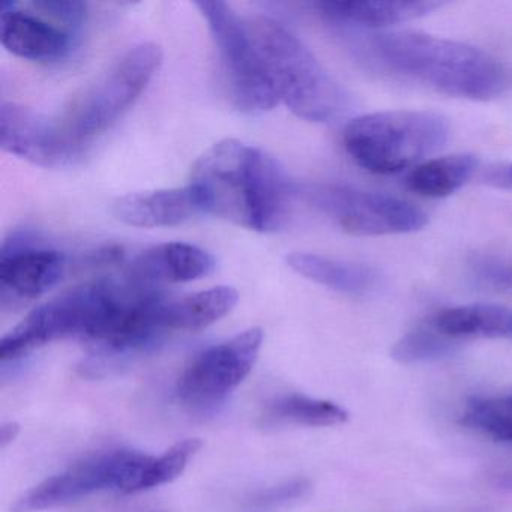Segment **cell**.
<instances>
[{
  "instance_id": "cell-1",
  "label": "cell",
  "mask_w": 512,
  "mask_h": 512,
  "mask_svg": "<svg viewBox=\"0 0 512 512\" xmlns=\"http://www.w3.org/2000/svg\"><path fill=\"white\" fill-rule=\"evenodd\" d=\"M188 188L199 211L260 233L286 223L295 196L278 161L233 139L215 143L196 161Z\"/></svg>"
},
{
  "instance_id": "cell-2",
  "label": "cell",
  "mask_w": 512,
  "mask_h": 512,
  "mask_svg": "<svg viewBox=\"0 0 512 512\" xmlns=\"http://www.w3.org/2000/svg\"><path fill=\"white\" fill-rule=\"evenodd\" d=\"M373 49L389 70L448 97L490 101L508 88V71L499 59L460 41L424 32H389L374 38Z\"/></svg>"
},
{
  "instance_id": "cell-3",
  "label": "cell",
  "mask_w": 512,
  "mask_h": 512,
  "mask_svg": "<svg viewBox=\"0 0 512 512\" xmlns=\"http://www.w3.org/2000/svg\"><path fill=\"white\" fill-rule=\"evenodd\" d=\"M248 31L280 101L308 122H331L341 115L347 97L340 83L307 46L277 20L256 16Z\"/></svg>"
},
{
  "instance_id": "cell-4",
  "label": "cell",
  "mask_w": 512,
  "mask_h": 512,
  "mask_svg": "<svg viewBox=\"0 0 512 512\" xmlns=\"http://www.w3.org/2000/svg\"><path fill=\"white\" fill-rule=\"evenodd\" d=\"M448 119L427 110H389L353 119L343 133L352 160L374 175H395L421 164L448 142Z\"/></svg>"
},
{
  "instance_id": "cell-5",
  "label": "cell",
  "mask_w": 512,
  "mask_h": 512,
  "mask_svg": "<svg viewBox=\"0 0 512 512\" xmlns=\"http://www.w3.org/2000/svg\"><path fill=\"white\" fill-rule=\"evenodd\" d=\"M163 62V50L142 43L128 50L107 73L83 89L59 119L68 136L86 149L109 130L148 88Z\"/></svg>"
},
{
  "instance_id": "cell-6",
  "label": "cell",
  "mask_w": 512,
  "mask_h": 512,
  "mask_svg": "<svg viewBox=\"0 0 512 512\" xmlns=\"http://www.w3.org/2000/svg\"><path fill=\"white\" fill-rule=\"evenodd\" d=\"M196 7L208 22L233 106L247 115L274 109L280 98L266 73L247 22H242L233 8L221 0H202Z\"/></svg>"
},
{
  "instance_id": "cell-7",
  "label": "cell",
  "mask_w": 512,
  "mask_h": 512,
  "mask_svg": "<svg viewBox=\"0 0 512 512\" xmlns=\"http://www.w3.org/2000/svg\"><path fill=\"white\" fill-rule=\"evenodd\" d=\"M112 281L82 284L35 308L0 341L2 361H16L32 350L64 338L85 343L109 304Z\"/></svg>"
},
{
  "instance_id": "cell-8",
  "label": "cell",
  "mask_w": 512,
  "mask_h": 512,
  "mask_svg": "<svg viewBox=\"0 0 512 512\" xmlns=\"http://www.w3.org/2000/svg\"><path fill=\"white\" fill-rule=\"evenodd\" d=\"M86 8L77 0L4 2L0 11L2 44L28 61H61L76 47Z\"/></svg>"
},
{
  "instance_id": "cell-9",
  "label": "cell",
  "mask_w": 512,
  "mask_h": 512,
  "mask_svg": "<svg viewBox=\"0 0 512 512\" xmlns=\"http://www.w3.org/2000/svg\"><path fill=\"white\" fill-rule=\"evenodd\" d=\"M146 458L148 455L133 449H109L88 455L23 494L14 505V512L56 508L98 491L134 493L137 475Z\"/></svg>"
},
{
  "instance_id": "cell-10",
  "label": "cell",
  "mask_w": 512,
  "mask_h": 512,
  "mask_svg": "<svg viewBox=\"0 0 512 512\" xmlns=\"http://www.w3.org/2000/svg\"><path fill=\"white\" fill-rule=\"evenodd\" d=\"M308 200L353 236L406 235L424 229L428 217L418 206L389 194L344 185H316Z\"/></svg>"
},
{
  "instance_id": "cell-11",
  "label": "cell",
  "mask_w": 512,
  "mask_h": 512,
  "mask_svg": "<svg viewBox=\"0 0 512 512\" xmlns=\"http://www.w3.org/2000/svg\"><path fill=\"white\" fill-rule=\"evenodd\" d=\"M262 343V329L251 328L197 353L179 377V400L194 410L220 406L251 373Z\"/></svg>"
},
{
  "instance_id": "cell-12",
  "label": "cell",
  "mask_w": 512,
  "mask_h": 512,
  "mask_svg": "<svg viewBox=\"0 0 512 512\" xmlns=\"http://www.w3.org/2000/svg\"><path fill=\"white\" fill-rule=\"evenodd\" d=\"M0 146L41 167L65 166L86 151L68 136L59 119L14 103L0 106Z\"/></svg>"
},
{
  "instance_id": "cell-13",
  "label": "cell",
  "mask_w": 512,
  "mask_h": 512,
  "mask_svg": "<svg viewBox=\"0 0 512 512\" xmlns=\"http://www.w3.org/2000/svg\"><path fill=\"white\" fill-rule=\"evenodd\" d=\"M28 235H13L2 247L0 289L2 299L40 298L64 277L67 260L59 251L35 247Z\"/></svg>"
},
{
  "instance_id": "cell-14",
  "label": "cell",
  "mask_w": 512,
  "mask_h": 512,
  "mask_svg": "<svg viewBox=\"0 0 512 512\" xmlns=\"http://www.w3.org/2000/svg\"><path fill=\"white\" fill-rule=\"evenodd\" d=\"M215 269L211 253L185 242H169L143 251L128 266L127 280L142 286L190 283L208 277Z\"/></svg>"
},
{
  "instance_id": "cell-15",
  "label": "cell",
  "mask_w": 512,
  "mask_h": 512,
  "mask_svg": "<svg viewBox=\"0 0 512 512\" xmlns=\"http://www.w3.org/2000/svg\"><path fill=\"white\" fill-rule=\"evenodd\" d=\"M434 0H328L316 4L320 16L338 28H389L430 16L442 8Z\"/></svg>"
},
{
  "instance_id": "cell-16",
  "label": "cell",
  "mask_w": 512,
  "mask_h": 512,
  "mask_svg": "<svg viewBox=\"0 0 512 512\" xmlns=\"http://www.w3.org/2000/svg\"><path fill=\"white\" fill-rule=\"evenodd\" d=\"M199 211L190 188L134 193L113 203V214L128 226L172 227L185 223Z\"/></svg>"
},
{
  "instance_id": "cell-17",
  "label": "cell",
  "mask_w": 512,
  "mask_h": 512,
  "mask_svg": "<svg viewBox=\"0 0 512 512\" xmlns=\"http://www.w3.org/2000/svg\"><path fill=\"white\" fill-rule=\"evenodd\" d=\"M287 265L307 280L344 295L361 296L377 286L379 274L371 266L311 253L287 256Z\"/></svg>"
},
{
  "instance_id": "cell-18",
  "label": "cell",
  "mask_w": 512,
  "mask_h": 512,
  "mask_svg": "<svg viewBox=\"0 0 512 512\" xmlns=\"http://www.w3.org/2000/svg\"><path fill=\"white\" fill-rule=\"evenodd\" d=\"M238 292L233 287L218 286L181 298H166L163 326L167 331H200L218 322L235 308Z\"/></svg>"
},
{
  "instance_id": "cell-19",
  "label": "cell",
  "mask_w": 512,
  "mask_h": 512,
  "mask_svg": "<svg viewBox=\"0 0 512 512\" xmlns=\"http://www.w3.org/2000/svg\"><path fill=\"white\" fill-rule=\"evenodd\" d=\"M431 325L452 340L506 338L512 340V310L503 305L470 304L445 308L434 314Z\"/></svg>"
},
{
  "instance_id": "cell-20",
  "label": "cell",
  "mask_w": 512,
  "mask_h": 512,
  "mask_svg": "<svg viewBox=\"0 0 512 512\" xmlns=\"http://www.w3.org/2000/svg\"><path fill=\"white\" fill-rule=\"evenodd\" d=\"M479 160L472 154H454L431 158L412 169L407 187L428 199H443L467 184L478 169Z\"/></svg>"
},
{
  "instance_id": "cell-21",
  "label": "cell",
  "mask_w": 512,
  "mask_h": 512,
  "mask_svg": "<svg viewBox=\"0 0 512 512\" xmlns=\"http://www.w3.org/2000/svg\"><path fill=\"white\" fill-rule=\"evenodd\" d=\"M266 419L277 424L332 427L347 421V412L328 400H317L304 394H286L266 407Z\"/></svg>"
},
{
  "instance_id": "cell-22",
  "label": "cell",
  "mask_w": 512,
  "mask_h": 512,
  "mask_svg": "<svg viewBox=\"0 0 512 512\" xmlns=\"http://www.w3.org/2000/svg\"><path fill=\"white\" fill-rule=\"evenodd\" d=\"M460 422L500 442H512V394L473 398L464 407Z\"/></svg>"
},
{
  "instance_id": "cell-23",
  "label": "cell",
  "mask_w": 512,
  "mask_h": 512,
  "mask_svg": "<svg viewBox=\"0 0 512 512\" xmlns=\"http://www.w3.org/2000/svg\"><path fill=\"white\" fill-rule=\"evenodd\" d=\"M200 448H202V442L199 439H185L167 449L160 457L149 455L137 476L134 493L151 490L175 481Z\"/></svg>"
},
{
  "instance_id": "cell-24",
  "label": "cell",
  "mask_w": 512,
  "mask_h": 512,
  "mask_svg": "<svg viewBox=\"0 0 512 512\" xmlns=\"http://www.w3.org/2000/svg\"><path fill=\"white\" fill-rule=\"evenodd\" d=\"M454 341L428 323L403 335L392 347L391 356L406 365L433 361L449 355L454 350Z\"/></svg>"
},
{
  "instance_id": "cell-25",
  "label": "cell",
  "mask_w": 512,
  "mask_h": 512,
  "mask_svg": "<svg viewBox=\"0 0 512 512\" xmlns=\"http://www.w3.org/2000/svg\"><path fill=\"white\" fill-rule=\"evenodd\" d=\"M475 284L493 292H512V260L502 254L476 253L467 262Z\"/></svg>"
},
{
  "instance_id": "cell-26",
  "label": "cell",
  "mask_w": 512,
  "mask_h": 512,
  "mask_svg": "<svg viewBox=\"0 0 512 512\" xmlns=\"http://www.w3.org/2000/svg\"><path fill=\"white\" fill-rule=\"evenodd\" d=\"M310 482L304 478L292 479L274 487L257 491L253 496L248 497L244 505L245 512H277L286 506L298 502L302 497L307 496L310 491Z\"/></svg>"
},
{
  "instance_id": "cell-27",
  "label": "cell",
  "mask_w": 512,
  "mask_h": 512,
  "mask_svg": "<svg viewBox=\"0 0 512 512\" xmlns=\"http://www.w3.org/2000/svg\"><path fill=\"white\" fill-rule=\"evenodd\" d=\"M482 179L485 184L497 190H512V163L491 167Z\"/></svg>"
},
{
  "instance_id": "cell-28",
  "label": "cell",
  "mask_w": 512,
  "mask_h": 512,
  "mask_svg": "<svg viewBox=\"0 0 512 512\" xmlns=\"http://www.w3.org/2000/svg\"><path fill=\"white\" fill-rule=\"evenodd\" d=\"M17 434H19V424H16V422H8V424L2 425L0 427V445H2V448L13 442Z\"/></svg>"
},
{
  "instance_id": "cell-29",
  "label": "cell",
  "mask_w": 512,
  "mask_h": 512,
  "mask_svg": "<svg viewBox=\"0 0 512 512\" xmlns=\"http://www.w3.org/2000/svg\"><path fill=\"white\" fill-rule=\"evenodd\" d=\"M503 482H505L506 485H511L512 487V472L506 473L505 478H503Z\"/></svg>"
}]
</instances>
